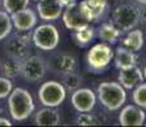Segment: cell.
<instances>
[{"mask_svg":"<svg viewBox=\"0 0 146 127\" xmlns=\"http://www.w3.org/2000/svg\"><path fill=\"white\" fill-rule=\"evenodd\" d=\"M8 107L14 121H24L35 111V103L27 89L15 88L10 92Z\"/></svg>","mask_w":146,"mask_h":127,"instance_id":"6da1fadb","label":"cell"},{"mask_svg":"<svg viewBox=\"0 0 146 127\" xmlns=\"http://www.w3.org/2000/svg\"><path fill=\"white\" fill-rule=\"evenodd\" d=\"M98 99L108 111H117L126 102V90L119 83L104 81L98 86Z\"/></svg>","mask_w":146,"mask_h":127,"instance_id":"7a4b0ae2","label":"cell"},{"mask_svg":"<svg viewBox=\"0 0 146 127\" xmlns=\"http://www.w3.org/2000/svg\"><path fill=\"white\" fill-rule=\"evenodd\" d=\"M140 10L135 4H121L113 10V23L121 32L131 31L139 24L140 22Z\"/></svg>","mask_w":146,"mask_h":127,"instance_id":"3957f363","label":"cell"},{"mask_svg":"<svg viewBox=\"0 0 146 127\" xmlns=\"http://www.w3.org/2000/svg\"><path fill=\"white\" fill-rule=\"evenodd\" d=\"M62 21L67 29L79 31L89 25L92 19L89 18L81 3H74L65 7V10L62 12Z\"/></svg>","mask_w":146,"mask_h":127,"instance_id":"277c9868","label":"cell"},{"mask_svg":"<svg viewBox=\"0 0 146 127\" xmlns=\"http://www.w3.org/2000/svg\"><path fill=\"white\" fill-rule=\"evenodd\" d=\"M38 98L44 107H57L65 100L66 89L58 81H46L38 90Z\"/></svg>","mask_w":146,"mask_h":127,"instance_id":"5b68a950","label":"cell"},{"mask_svg":"<svg viewBox=\"0 0 146 127\" xmlns=\"http://www.w3.org/2000/svg\"><path fill=\"white\" fill-rule=\"evenodd\" d=\"M33 43L42 51H52L57 47L60 41V35L52 24H42L33 31Z\"/></svg>","mask_w":146,"mask_h":127,"instance_id":"8992f818","label":"cell"},{"mask_svg":"<svg viewBox=\"0 0 146 127\" xmlns=\"http://www.w3.org/2000/svg\"><path fill=\"white\" fill-rule=\"evenodd\" d=\"M113 56L114 53L111 46H108L107 43H97L89 50L86 55V61L93 71L102 72L111 64Z\"/></svg>","mask_w":146,"mask_h":127,"instance_id":"52a82bcc","label":"cell"},{"mask_svg":"<svg viewBox=\"0 0 146 127\" xmlns=\"http://www.w3.org/2000/svg\"><path fill=\"white\" fill-rule=\"evenodd\" d=\"M46 67L41 57L27 56L21 60V75L28 81H37L44 76Z\"/></svg>","mask_w":146,"mask_h":127,"instance_id":"ba28073f","label":"cell"},{"mask_svg":"<svg viewBox=\"0 0 146 127\" xmlns=\"http://www.w3.org/2000/svg\"><path fill=\"white\" fill-rule=\"evenodd\" d=\"M97 97L94 92L88 88H79L72 92L71 103L78 112H90L94 108Z\"/></svg>","mask_w":146,"mask_h":127,"instance_id":"9c48e42d","label":"cell"},{"mask_svg":"<svg viewBox=\"0 0 146 127\" xmlns=\"http://www.w3.org/2000/svg\"><path fill=\"white\" fill-rule=\"evenodd\" d=\"M146 116L142 111L141 107L139 106H126L121 111L118 116V121L121 126H142L145 125Z\"/></svg>","mask_w":146,"mask_h":127,"instance_id":"30bf717a","label":"cell"},{"mask_svg":"<svg viewBox=\"0 0 146 127\" xmlns=\"http://www.w3.org/2000/svg\"><path fill=\"white\" fill-rule=\"evenodd\" d=\"M10 18H12L13 25L21 32H27V31L33 29L35 25L37 24V15L29 8L10 14Z\"/></svg>","mask_w":146,"mask_h":127,"instance_id":"8fae6325","label":"cell"},{"mask_svg":"<svg viewBox=\"0 0 146 127\" xmlns=\"http://www.w3.org/2000/svg\"><path fill=\"white\" fill-rule=\"evenodd\" d=\"M37 10L42 21H56L64 12V5L60 0H40Z\"/></svg>","mask_w":146,"mask_h":127,"instance_id":"7c38bea8","label":"cell"},{"mask_svg":"<svg viewBox=\"0 0 146 127\" xmlns=\"http://www.w3.org/2000/svg\"><path fill=\"white\" fill-rule=\"evenodd\" d=\"M118 81L125 89H133L144 81V74L136 65L128 69H121L118 72Z\"/></svg>","mask_w":146,"mask_h":127,"instance_id":"4fadbf2b","label":"cell"},{"mask_svg":"<svg viewBox=\"0 0 146 127\" xmlns=\"http://www.w3.org/2000/svg\"><path fill=\"white\" fill-rule=\"evenodd\" d=\"M28 37H13L10 38L9 41L5 45V50H7V53L9 55V57H14L18 59V60H22V59L26 57L28 49H29V41H28Z\"/></svg>","mask_w":146,"mask_h":127,"instance_id":"5bb4252c","label":"cell"},{"mask_svg":"<svg viewBox=\"0 0 146 127\" xmlns=\"http://www.w3.org/2000/svg\"><path fill=\"white\" fill-rule=\"evenodd\" d=\"M114 64H116L117 69H128V67H132L136 65V55H135L133 51L126 49L123 46L117 47L116 53H114Z\"/></svg>","mask_w":146,"mask_h":127,"instance_id":"9a60e30c","label":"cell"},{"mask_svg":"<svg viewBox=\"0 0 146 127\" xmlns=\"http://www.w3.org/2000/svg\"><path fill=\"white\" fill-rule=\"evenodd\" d=\"M35 122L37 126H57L60 125V114L53 107H46L37 112Z\"/></svg>","mask_w":146,"mask_h":127,"instance_id":"2e32d148","label":"cell"},{"mask_svg":"<svg viewBox=\"0 0 146 127\" xmlns=\"http://www.w3.org/2000/svg\"><path fill=\"white\" fill-rule=\"evenodd\" d=\"M81 4L92 22L99 18L107 9V0H83Z\"/></svg>","mask_w":146,"mask_h":127,"instance_id":"e0dca14e","label":"cell"},{"mask_svg":"<svg viewBox=\"0 0 146 127\" xmlns=\"http://www.w3.org/2000/svg\"><path fill=\"white\" fill-rule=\"evenodd\" d=\"M122 46L133 51V52L140 51L142 49V46H144V33L140 29H133V31L131 29L127 33V36L123 38Z\"/></svg>","mask_w":146,"mask_h":127,"instance_id":"ac0fdd59","label":"cell"},{"mask_svg":"<svg viewBox=\"0 0 146 127\" xmlns=\"http://www.w3.org/2000/svg\"><path fill=\"white\" fill-rule=\"evenodd\" d=\"M121 33H122V32H121V31L114 24L104 23V24L100 25L98 36H99L100 39L108 42V43H116L117 39L119 38Z\"/></svg>","mask_w":146,"mask_h":127,"instance_id":"d6986e66","label":"cell"},{"mask_svg":"<svg viewBox=\"0 0 146 127\" xmlns=\"http://www.w3.org/2000/svg\"><path fill=\"white\" fill-rule=\"evenodd\" d=\"M3 72L7 78L12 79L21 74V60L10 57L3 64Z\"/></svg>","mask_w":146,"mask_h":127,"instance_id":"ffe728a7","label":"cell"},{"mask_svg":"<svg viewBox=\"0 0 146 127\" xmlns=\"http://www.w3.org/2000/svg\"><path fill=\"white\" fill-rule=\"evenodd\" d=\"M76 67V60L70 55H61L57 61V70L61 74L72 72Z\"/></svg>","mask_w":146,"mask_h":127,"instance_id":"44dd1931","label":"cell"},{"mask_svg":"<svg viewBox=\"0 0 146 127\" xmlns=\"http://www.w3.org/2000/svg\"><path fill=\"white\" fill-rule=\"evenodd\" d=\"M12 28L13 23L9 13H7L5 10H0V41L7 38L10 35Z\"/></svg>","mask_w":146,"mask_h":127,"instance_id":"7402d4cb","label":"cell"},{"mask_svg":"<svg viewBox=\"0 0 146 127\" xmlns=\"http://www.w3.org/2000/svg\"><path fill=\"white\" fill-rule=\"evenodd\" d=\"M29 5V0H3V7L5 12L13 14L22 9H26Z\"/></svg>","mask_w":146,"mask_h":127,"instance_id":"603a6c76","label":"cell"},{"mask_svg":"<svg viewBox=\"0 0 146 127\" xmlns=\"http://www.w3.org/2000/svg\"><path fill=\"white\" fill-rule=\"evenodd\" d=\"M132 99L136 106L146 109V83H140L137 86H135Z\"/></svg>","mask_w":146,"mask_h":127,"instance_id":"cb8c5ba5","label":"cell"},{"mask_svg":"<svg viewBox=\"0 0 146 127\" xmlns=\"http://www.w3.org/2000/svg\"><path fill=\"white\" fill-rule=\"evenodd\" d=\"M81 84V78L78 74L72 72H67V74H64V84L66 90H70V92H74V90L79 89Z\"/></svg>","mask_w":146,"mask_h":127,"instance_id":"d4e9b609","label":"cell"},{"mask_svg":"<svg viewBox=\"0 0 146 127\" xmlns=\"http://www.w3.org/2000/svg\"><path fill=\"white\" fill-rule=\"evenodd\" d=\"M93 37H94V29L92 27H89V25H86V27L76 31V33L74 35V38L76 39V42L79 45L89 43V42L93 39Z\"/></svg>","mask_w":146,"mask_h":127,"instance_id":"484cf974","label":"cell"},{"mask_svg":"<svg viewBox=\"0 0 146 127\" xmlns=\"http://www.w3.org/2000/svg\"><path fill=\"white\" fill-rule=\"evenodd\" d=\"M13 90V84L9 78H1L0 76V99L9 97L10 92Z\"/></svg>","mask_w":146,"mask_h":127,"instance_id":"4316f807","label":"cell"},{"mask_svg":"<svg viewBox=\"0 0 146 127\" xmlns=\"http://www.w3.org/2000/svg\"><path fill=\"white\" fill-rule=\"evenodd\" d=\"M78 125L80 126H90L94 125V117L89 112H81L78 117Z\"/></svg>","mask_w":146,"mask_h":127,"instance_id":"83f0119b","label":"cell"},{"mask_svg":"<svg viewBox=\"0 0 146 127\" xmlns=\"http://www.w3.org/2000/svg\"><path fill=\"white\" fill-rule=\"evenodd\" d=\"M140 22L146 25V5H145L144 9L141 10V13H140Z\"/></svg>","mask_w":146,"mask_h":127,"instance_id":"f1b7e54d","label":"cell"},{"mask_svg":"<svg viewBox=\"0 0 146 127\" xmlns=\"http://www.w3.org/2000/svg\"><path fill=\"white\" fill-rule=\"evenodd\" d=\"M0 126H12V122H9V120L4 117H0Z\"/></svg>","mask_w":146,"mask_h":127,"instance_id":"f546056e","label":"cell"},{"mask_svg":"<svg viewBox=\"0 0 146 127\" xmlns=\"http://www.w3.org/2000/svg\"><path fill=\"white\" fill-rule=\"evenodd\" d=\"M60 3L64 5V8L67 7V5L70 4H74V3H76V0H60Z\"/></svg>","mask_w":146,"mask_h":127,"instance_id":"4dcf8cb0","label":"cell"},{"mask_svg":"<svg viewBox=\"0 0 146 127\" xmlns=\"http://www.w3.org/2000/svg\"><path fill=\"white\" fill-rule=\"evenodd\" d=\"M135 1H137L139 4H142V5H146V0H135Z\"/></svg>","mask_w":146,"mask_h":127,"instance_id":"1f68e13d","label":"cell"},{"mask_svg":"<svg viewBox=\"0 0 146 127\" xmlns=\"http://www.w3.org/2000/svg\"><path fill=\"white\" fill-rule=\"evenodd\" d=\"M142 74H144V79L146 80V66H145V69L142 70Z\"/></svg>","mask_w":146,"mask_h":127,"instance_id":"d6a6232c","label":"cell"},{"mask_svg":"<svg viewBox=\"0 0 146 127\" xmlns=\"http://www.w3.org/2000/svg\"><path fill=\"white\" fill-rule=\"evenodd\" d=\"M145 125H146V120H145Z\"/></svg>","mask_w":146,"mask_h":127,"instance_id":"836d02e7","label":"cell"},{"mask_svg":"<svg viewBox=\"0 0 146 127\" xmlns=\"http://www.w3.org/2000/svg\"><path fill=\"white\" fill-rule=\"evenodd\" d=\"M0 1H1V0H0Z\"/></svg>","mask_w":146,"mask_h":127,"instance_id":"e575fe53","label":"cell"}]
</instances>
